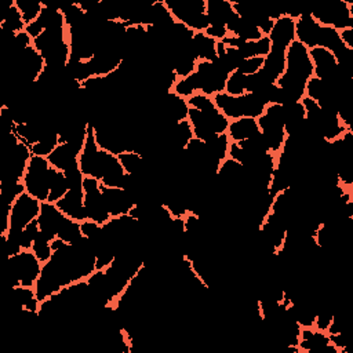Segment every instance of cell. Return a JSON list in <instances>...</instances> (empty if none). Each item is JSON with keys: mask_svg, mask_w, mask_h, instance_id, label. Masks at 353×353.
Listing matches in <instances>:
<instances>
[{"mask_svg": "<svg viewBox=\"0 0 353 353\" xmlns=\"http://www.w3.org/2000/svg\"><path fill=\"white\" fill-rule=\"evenodd\" d=\"M50 163L47 157L34 156L32 154L25 176L22 179L25 189L29 194L36 197L37 200L47 201L50 193V183H48V172H50Z\"/></svg>", "mask_w": 353, "mask_h": 353, "instance_id": "6", "label": "cell"}, {"mask_svg": "<svg viewBox=\"0 0 353 353\" xmlns=\"http://www.w3.org/2000/svg\"><path fill=\"white\" fill-rule=\"evenodd\" d=\"M199 76V92L214 97L218 92L225 91L228 73H225L212 61H197L196 70Z\"/></svg>", "mask_w": 353, "mask_h": 353, "instance_id": "9", "label": "cell"}, {"mask_svg": "<svg viewBox=\"0 0 353 353\" xmlns=\"http://www.w3.org/2000/svg\"><path fill=\"white\" fill-rule=\"evenodd\" d=\"M285 70V51L270 48L269 54L263 58V65L259 73L269 83H276Z\"/></svg>", "mask_w": 353, "mask_h": 353, "instance_id": "18", "label": "cell"}, {"mask_svg": "<svg viewBox=\"0 0 353 353\" xmlns=\"http://www.w3.org/2000/svg\"><path fill=\"white\" fill-rule=\"evenodd\" d=\"M84 190V207L88 219L105 225L112 216L106 210L103 196L101 192V182L97 178L85 176L83 181Z\"/></svg>", "mask_w": 353, "mask_h": 353, "instance_id": "8", "label": "cell"}, {"mask_svg": "<svg viewBox=\"0 0 353 353\" xmlns=\"http://www.w3.org/2000/svg\"><path fill=\"white\" fill-rule=\"evenodd\" d=\"M14 4L21 11L26 25L36 21L44 7V4L39 0H14Z\"/></svg>", "mask_w": 353, "mask_h": 353, "instance_id": "28", "label": "cell"}, {"mask_svg": "<svg viewBox=\"0 0 353 353\" xmlns=\"http://www.w3.org/2000/svg\"><path fill=\"white\" fill-rule=\"evenodd\" d=\"M55 205L70 219L83 222L87 221V212L84 207V190H68L62 199H59Z\"/></svg>", "mask_w": 353, "mask_h": 353, "instance_id": "14", "label": "cell"}, {"mask_svg": "<svg viewBox=\"0 0 353 353\" xmlns=\"http://www.w3.org/2000/svg\"><path fill=\"white\" fill-rule=\"evenodd\" d=\"M25 26H26V23L22 18L21 11L17 8L14 1H11V4L7 7V11L4 12V17L0 22V30L4 33L17 34V33L25 30Z\"/></svg>", "mask_w": 353, "mask_h": 353, "instance_id": "22", "label": "cell"}, {"mask_svg": "<svg viewBox=\"0 0 353 353\" xmlns=\"http://www.w3.org/2000/svg\"><path fill=\"white\" fill-rule=\"evenodd\" d=\"M59 145V138H58V130L55 125H51L46 130V132L41 135L39 142L30 146V152L34 156H41L47 157L57 146Z\"/></svg>", "mask_w": 353, "mask_h": 353, "instance_id": "23", "label": "cell"}, {"mask_svg": "<svg viewBox=\"0 0 353 353\" xmlns=\"http://www.w3.org/2000/svg\"><path fill=\"white\" fill-rule=\"evenodd\" d=\"M101 192L106 210L112 218L128 214L135 205V200L132 199V196L123 188H109L101 185Z\"/></svg>", "mask_w": 353, "mask_h": 353, "instance_id": "10", "label": "cell"}, {"mask_svg": "<svg viewBox=\"0 0 353 353\" xmlns=\"http://www.w3.org/2000/svg\"><path fill=\"white\" fill-rule=\"evenodd\" d=\"M320 23H317L310 11H305L295 21V40L303 44L307 50L319 47V36H320Z\"/></svg>", "mask_w": 353, "mask_h": 353, "instance_id": "13", "label": "cell"}, {"mask_svg": "<svg viewBox=\"0 0 353 353\" xmlns=\"http://www.w3.org/2000/svg\"><path fill=\"white\" fill-rule=\"evenodd\" d=\"M65 214L54 204L48 201H43L40 207V214L37 216L40 230L47 234L51 240L57 237V232L65 219Z\"/></svg>", "mask_w": 353, "mask_h": 353, "instance_id": "15", "label": "cell"}, {"mask_svg": "<svg viewBox=\"0 0 353 353\" xmlns=\"http://www.w3.org/2000/svg\"><path fill=\"white\" fill-rule=\"evenodd\" d=\"M245 83H247V76L239 70H234L228 76V80L225 84V92L233 97L243 95L245 92Z\"/></svg>", "mask_w": 353, "mask_h": 353, "instance_id": "31", "label": "cell"}, {"mask_svg": "<svg viewBox=\"0 0 353 353\" xmlns=\"http://www.w3.org/2000/svg\"><path fill=\"white\" fill-rule=\"evenodd\" d=\"M59 11L63 14L66 28H74L83 23L85 12L81 10L79 3H68L59 6Z\"/></svg>", "mask_w": 353, "mask_h": 353, "instance_id": "29", "label": "cell"}, {"mask_svg": "<svg viewBox=\"0 0 353 353\" xmlns=\"http://www.w3.org/2000/svg\"><path fill=\"white\" fill-rule=\"evenodd\" d=\"M212 101L218 110H221L228 119H241V117H252L258 119L263 114L266 103H263L258 97L250 92H244L243 95L233 97L226 94L225 91L218 92L212 97Z\"/></svg>", "mask_w": 353, "mask_h": 353, "instance_id": "1", "label": "cell"}, {"mask_svg": "<svg viewBox=\"0 0 353 353\" xmlns=\"http://www.w3.org/2000/svg\"><path fill=\"white\" fill-rule=\"evenodd\" d=\"M204 33L208 34L210 37H212V39L216 40V41L222 40L223 37H226V36L229 34L226 26H219V25H216V26H208V28L204 30Z\"/></svg>", "mask_w": 353, "mask_h": 353, "instance_id": "35", "label": "cell"}, {"mask_svg": "<svg viewBox=\"0 0 353 353\" xmlns=\"http://www.w3.org/2000/svg\"><path fill=\"white\" fill-rule=\"evenodd\" d=\"M41 28L46 29H58V28H66L63 14L59 11V6H50L44 4L39 18L36 19Z\"/></svg>", "mask_w": 353, "mask_h": 353, "instance_id": "25", "label": "cell"}, {"mask_svg": "<svg viewBox=\"0 0 353 353\" xmlns=\"http://www.w3.org/2000/svg\"><path fill=\"white\" fill-rule=\"evenodd\" d=\"M205 14L210 22V26H226L229 21L236 15L233 4L229 0H207L205 1Z\"/></svg>", "mask_w": 353, "mask_h": 353, "instance_id": "16", "label": "cell"}, {"mask_svg": "<svg viewBox=\"0 0 353 353\" xmlns=\"http://www.w3.org/2000/svg\"><path fill=\"white\" fill-rule=\"evenodd\" d=\"M259 125L256 119L252 117H241L229 123L228 127V137L230 142H240L248 139L256 134H259Z\"/></svg>", "mask_w": 353, "mask_h": 353, "instance_id": "20", "label": "cell"}, {"mask_svg": "<svg viewBox=\"0 0 353 353\" xmlns=\"http://www.w3.org/2000/svg\"><path fill=\"white\" fill-rule=\"evenodd\" d=\"M263 65V57H254V58H247L243 61V63L240 65V68L237 69L239 72H241L245 76L258 73L261 70Z\"/></svg>", "mask_w": 353, "mask_h": 353, "instance_id": "34", "label": "cell"}, {"mask_svg": "<svg viewBox=\"0 0 353 353\" xmlns=\"http://www.w3.org/2000/svg\"><path fill=\"white\" fill-rule=\"evenodd\" d=\"M270 48H272V46H270L269 37L263 36L259 40L244 41L243 46L237 50L240 51L243 58L247 59V58H254V57H263L265 58L269 54Z\"/></svg>", "mask_w": 353, "mask_h": 353, "instance_id": "26", "label": "cell"}, {"mask_svg": "<svg viewBox=\"0 0 353 353\" xmlns=\"http://www.w3.org/2000/svg\"><path fill=\"white\" fill-rule=\"evenodd\" d=\"M330 342V336L324 331L310 328H302L298 349L301 353H316L327 346Z\"/></svg>", "mask_w": 353, "mask_h": 353, "instance_id": "19", "label": "cell"}, {"mask_svg": "<svg viewBox=\"0 0 353 353\" xmlns=\"http://www.w3.org/2000/svg\"><path fill=\"white\" fill-rule=\"evenodd\" d=\"M40 207H41V201L40 200H37L36 197H33L28 192H23L14 201V204L11 207V211H10V226H8V232L6 234L19 243L18 236L26 228L28 223H30L32 221L37 219V216L40 214Z\"/></svg>", "mask_w": 353, "mask_h": 353, "instance_id": "5", "label": "cell"}, {"mask_svg": "<svg viewBox=\"0 0 353 353\" xmlns=\"http://www.w3.org/2000/svg\"><path fill=\"white\" fill-rule=\"evenodd\" d=\"M228 33L236 37H240L245 41H252V40H259L261 37H263V34L261 33V30L251 22L240 18L237 14L229 21V23L226 25Z\"/></svg>", "mask_w": 353, "mask_h": 353, "instance_id": "21", "label": "cell"}, {"mask_svg": "<svg viewBox=\"0 0 353 353\" xmlns=\"http://www.w3.org/2000/svg\"><path fill=\"white\" fill-rule=\"evenodd\" d=\"M51 239L44 234L41 230L39 232V234L36 236L34 241H33V245H32V251L34 252V255L37 256V259L41 262V263H46L51 255H52V248H51Z\"/></svg>", "mask_w": 353, "mask_h": 353, "instance_id": "30", "label": "cell"}, {"mask_svg": "<svg viewBox=\"0 0 353 353\" xmlns=\"http://www.w3.org/2000/svg\"><path fill=\"white\" fill-rule=\"evenodd\" d=\"M259 131L266 142V146L270 153H279L285 141L284 131V109L283 105L269 103L265 108L262 116L256 119Z\"/></svg>", "mask_w": 353, "mask_h": 353, "instance_id": "3", "label": "cell"}, {"mask_svg": "<svg viewBox=\"0 0 353 353\" xmlns=\"http://www.w3.org/2000/svg\"><path fill=\"white\" fill-rule=\"evenodd\" d=\"M65 178H66V183L69 190H80L83 189V181H84V175L79 167V160L74 161L73 164H70L65 171Z\"/></svg>", "mask_w": 353, "mask_h": 353, "instance_id": "32", "label": "cell"}, {"mask_svg": "<svg viewBox=\"0 0 353 353\" xmlns=\"http://www.w3.org/2000/svg\"><path fill=\"white\" fill-rule=\"evenodd\" d=\"M295 21L287 15H281L274 21V25L268 34L272 48L285 51L288 46L295 40Z\"/></svg>", "mask_w": 353, "mask_h": 353, "instance_id": "12", "label": "cell"}, {"mask_svg": "<svg viewBox=\"0 0 353 353\" xmlns=\"http://www.w3.org/2000/svg\"><path fill=\"white\" fill-rule=\"evenodd\" d=\"M186 101H188L189 108H194V109L201 110V112H205V110H210V109L215 108V103H214L212 98L208 97V95H204L201 92L193 94Z\"/></svg>", "mask_w": 353, "mask_h": 353, "instance_id": "33", "label": "cell"}, {"mask_svg": "<svg viewBox=\"0 0 353 353\" xmlns=\"http://www.w3.org/2000/svg\"><path fill=\"white\" fill-rule=\"evenodd\" d=\"M81 236H83V233H81V229H80V222L65 216V219L62 221V223H61V226L57 232V237L63 240L68 244H73Z\"/></svg>", "mask_w": 353, "mask_h": 353, "instance_id": "27", "label": "cell"}, {"mask_svg": "<svg viewBox=\"0 0 353 353\" xmlns=\"http://www.w3.org/2000/svg\"><path fill=\"white\" fill-rule=\"evenodd\" d=\"M189 51L197 61H214L216 58V40L204 32H196L189 43Z\"/></svg>", "mask_w": 353, "mask_h": 353, "instance_id": "17", "label": "cell"}, {"mask_svg": "<svg viewBox=\"0 0 353 353\" xmlns=\"http://www.w3.org/2000/svg\"><path fill=\"white\" fill-rule=\"evenodd\" d=\"M41 262L32 250H22L21 252L8 256L7 273L11 288L18 285L33 287L41 272Z\"/></svg>", "mask_w": 353, "mask_h": 353, "instance_id": "2", "label": "cell"}, {"mask_svg": "<svg viewBox=\"0 0 353 353\" xmlns=\"http://www.w3.org/2000/svg\"><path fill=\"white\" fill-rule=\"evenodd\" d=\"M160 112H161V117L164 120V125L174 124V123L188 119L189 105H188L186 98H182L178 94H175L174 91H170L161 98Z\"/></svg>", "mask_w": 353, "mask_h": 353, "instance_id": "11", "label": "cell"}, {"mask_svg": "<svg viewBox=\"0 0 353 353\" xmlns=\"http://www.w3.org/2000/svg\"><path fill=\"white\" fill-rule=\"evenodd\" d=\"M164 4L175 21L194 32H204L210 26L205 14V0H164Z\"/></svg>", "mask_w": 353, "mask_h": 353, "instance_id": "4", "label": "cell"}, {"mask_svg": "<svg viewBox=\"0 0 353 353\" xmlns=\"http://www.w3.org/2000/svg\"><path fill=\"white\" fill-rule=\"evenodd\" d=\"M345 0H335L310 11L312 18L321 26H331L336 30L353 28V18Z\"/></svg>", "mask_w": 353, "mask_h": 353, "instance_id": "7", "label": "cell"}, {"mask_svg": "<svg viewBox=\"0 0 353 353\" xmlns=\"http://www.w3.org/2000/svg\"><path fill=\"white\" fill-rule=\"evenodd\" d=\"M48 183H50V193H48L47 201L55 204V203H57L59 199H62V197L65 196V193L69 190L63 171L57 170V168H54V167H50Z\"/></svg>", "mask_w": 353, "mask_h": 353, "instance_id": "24", "label": "cell"}]
</instances>
